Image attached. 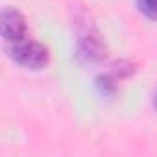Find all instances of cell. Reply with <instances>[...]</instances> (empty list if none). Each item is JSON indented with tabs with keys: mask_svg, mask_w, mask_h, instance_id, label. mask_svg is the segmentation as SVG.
Listing matches in <instances>:
<instances>
[{
	"mask_svg": "<svg viewBox=\"0 0 157 157\" xmlns=\"http://www.w3.org/2000/svg\"><path fill=\"white\" fill-rule=\"evenodd\" d=\"M135 72V68H133V65L129 63V61H118V63H115L113 65V78H128V76H131Z\"/></svg>",
	"mask_w": 157,
	"mask_h": 157,
	"instance_id": "obj_6",
	"label": "cell"
},
{
	"mask_svg": "<svg viewBox=\"0 0 157 157\" xmlns=\"http://www.w3.org/2000/svg\"><path fill=\"white\" fill-rule=\"evenodd\" d=\"M107 56V48L96 33H87L78 41L76 57L82 63H100Z\"/></svg>",
	"mask_w": 157,
	"mask_h": 157,
	"instance_id": "obj_3",
	"label": "cell"
},
{
	"mask_svg": "<svg viewBox=\"0 0 157 157\" xmlns=\"http://www.w3.org/2000/svg\"><path fill=\"white\" fill-rule=\"evenodd\" d=\"M0 30H2V37L8 43L22 41L24 35H26V19H24V15L15 8H4L2 17H0Z\"/></svg>",
	"mask_w": 157,
	"mask_h": 157,
	"instance_id": "obj_2",
	"label": "cell"
},
{
	"mask_svg": "<svg viewBox=\"0 0 157 157\" xmlns=\"http://www.w3.org/2000/svg\"><path fill=\"white\" fill-rule=\"evenodd\" d=\"M153 104H155V109H157V94H155V98H153Z\"/></svg>",
	"mask_w": 157,
	"mask_h": 157,
	"instance_id": "obj_7",
	"label": "cell"
},
{
	"mask_svg": "<svg viewBox=\"0 0 157 157\" xmlns=\"http://www.w3.org/2000/svg\"><path fill=\"white\" fill-rule=\"evenodd\" d=\"M10 56L15 63H19L24 68L30 70H39L43 67H46L48 63V48L37 41H17V43H10Z\"/></svg>",
	"mask_w": 157,
	"mask_h": 157,
	"instance_id": "obj_1",
	"label": "cell"
},
{
	"mask_svg": "<svg viewBox=\"0 0 157 157\" xmlns=\"http://www.w3.org/2000/svg\"><path fill=\"white\" fill-rule=\"evenodd\" d=\"M137 8L146 19L157 21V0H137Z\"/></svg>",
	"mask_w": 157,
	"mask_h": 157,
	"instance_id": "obj_4",
	"label": "cell"
},
{
	"mask_svg": "<svg viewBox=\"0 0 157 157\" xmlns=\"http://www.w3.org/2000/svg\"><path fill=\"white\" fill-rule=\"evenodd\" d=\"M96 87L104 96H113L117 91V83H115V78L113 76H100L96 80Z\"/></svg>",
	"mask_w": 157,
	"mask_h": 157,
	"instance_id": "obj_5",
	"label": "cell"
}]
</instances>
